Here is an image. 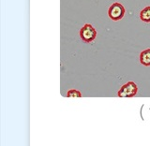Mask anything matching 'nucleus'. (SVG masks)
Returning a JSON list of instances; mask_svg holds the SVG:
<instances>
[{
  "mask_svg": "<svg viewBox=\"0 0 150 146\" xmlns=\"http://www.w3.org/2000/svg\"><path fill=\"white\" fill-rule=\"evenodd\" d=\"M140 19L144 23H150V7L144 8L140 12Z\"/></svg>",
  "mask_w": 150,
  "mask_h": 146,
  "instance_id": "5",
  "label": "nucleus"
},
{
  "mask_svg": "<svg viewBox=\"0 0 150 146\" xmlns=\"http://www.w3.org/2000/svg\"><path fill=\"white\" fill-rule=\"evenodd\" d=\"M140 62L145 67L150 66V49H146L143 51L140 54Z\"/></svg>",
  "mask_w": 150,
  "mask_h": 146,
  "instance_id": "4",
  "label": "nucleus"
},
{
  "mask_svg": "<svg viewBox=\"0 0 150 146\" xmlns=\"http://www.w3.org/2000/svg\"><path fill=\"white\" fill-rule=\"evenodd\" d=\"M125 8L123 7V5L115 2L112 6L108 9V16H109L112 21H119L125 15Z\"/></svg>",
  "mask_w": 150,
  "mask_h": 146,
  "instance_id": "2",
  "label": "nucleus"
},
{
  "mask_svg": "<svg viewBox=\"0 0 150 146\" xmlns=\"http://www.w3.org/2000/svg\"><path fill=\"white\" fill-rule=\"evenodd\" d=\"M80 37L83 39V41L86 42V43H90L94 41L97 37V31L91 25L86 23L80 30Z\"/></svg>",
  "mask_w": 150,
  "mask_h": 146,
  "instance_id": "1",
  "label": "nucleus"
},
{
  "mask_svg": "<svg viewBox=\"0 0 150 146\" xmlns=\"http://www.w3.org/2000/svg\"><path fill=\"white\" fill-rule=\"evenodd\" d=\"M67 97H81L82 94H81V92H80V91L75 90V89H72V90H69L68 92Z\"/></svg>",
  "mask_w": 150,
  "mask_h": 146,
  "instance_id": "6",
  "label": "nucleus"
},
{
  "mask_svg": "<svg viewBox=\"0 0 150 146\" xmlns=\"http://www.w3.org/2000/svg\"><path fill=\"white\" fill-rule=\"evenodd\" d=\"M138 92V87L133 82H129L120 88L117 96L119 97H132L136 96Z\"/></svg>",
  "mask_w": 150,
  "mask_h": 146,
  "instance_id": "3",
  "label": "nucleus"
}]
</instances>
